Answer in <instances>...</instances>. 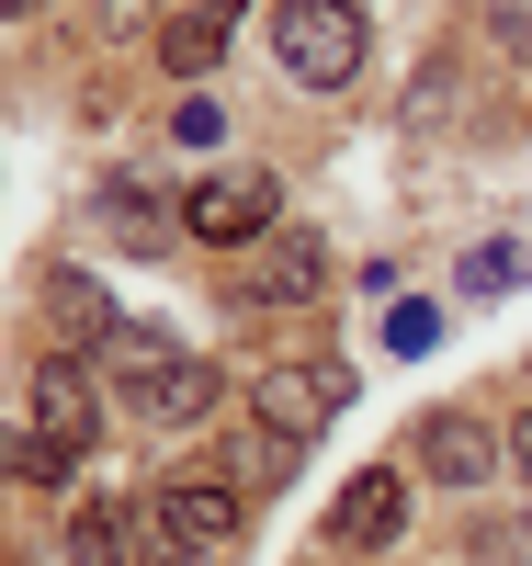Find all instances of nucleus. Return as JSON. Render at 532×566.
Instances as JSON below:
<instances>
[{
    "instance_id": "20e7f679",
    "label": "nucleus",
    "mask_w": 532,
    "mask_h": 566,
    "mask_svg": "<svg viewBox=\"0 0 532 566\" xmlns=\"http://www.w3.org/2000/svg\"><path fill=\"white\" fill-rule=\"evenodd\" d=\"M148 499H159V522H170V544L192 566H216V555L250 544V499L227 488V464H181V476H159Z\"/></svg>"
},
{
    "instance_id": "f257e3e1",
    "label": "nucleus",
    "mask_w": 532,
    "mask_h": 566,
    "mask_svg": "<svg viewBox=\"0 0 532 566\" xmlns=\"http://www.w3.org/2000/svg\"><path fill=\"white\" fill-rule=\"evenodd\" d=\"M91 363H103V386H114V408L136 419V431H205V419L227 408V374H216L205 352L159 340V328H136V317H125Z\"/></svg>"
},
{
    "instance_id": "ddd939ff",
    "label": "nucleus",
    "mask_w": 532,
    "mask_h": 566,
    "mask_svg": "<svg viewBox=\"0 0 532 566\" xmlns=\"http://www.w3.org/2000/svg\"><path fill=\"white\" fill-rule=\"evenodd\" d=\"M295 453H306V442H283L272 419H238V431H227V488H238V499H261V488L295 476Z\"/></svg>"
},
{
    "instance_id": "f03ea898",
    "label": "nucleus",
    "mask_w": 532,
    "mask_h": 566,
    "mask_svg": "<svg viewBox=\"0 0 532 566\" xmlns=\"http://www.w3.org/2000/svg\"><path fill=\"white\" fill-rule=\"evenodd\" d=\"M363 57H374L363 0H272V69L295 91H352Z\"/></svg>"
},
{
    "instance_id": "9b49d317",
    "label": "nucleus",
    "mask_w": 532,
    "mask_h": 566,
    "mask_svg": "<svg viewBox=\"0 0 532 566\" xmlns=\"http://www.w3.org/2000/svg\"><path fill=\"white\" fill-rule=\"evenodd\" d=\"M227 45H238V23L216 12V0H192V12H170V23H159V69H170L181 91H205V80L227 69Z\"/></svg>"
},
{
    "instance_id": "412c9836",
    "label": "nucleus",
    "mask_w": 532,
    "mask_h": 566,
    "mask_svg": "<svg viewBox=\"0 0 532 566\" xmlns=\"http://www.w3.org/2000/svg\"><path fill=\"white\" fill-rule=\"evenodd\" d=\"M23 12H45V0H0V23H23Z\"/></svg>"
},
{
    "instance_id": "2eb2a0df",
    "label": "nucleus",
    "mask_w": 532,
    "mask_h": 566,
    "mask_svg": "<svg viewBox=\"0 0 532 566\" xmlns=\"http://www.w3.org/2000/svg\"><path fill=\"white\" fill-rule=\"evenodd\" d=\"M69 442H45L34 431V419H23V431H12V419H0V476H12V488H69Z\"/></svg>"
},
{
    "instance_id": "aec40b11",
    "label": "nucleus",
    "mask_w": 532,
    "mask_h": 566,
    "mask_svg": "<svg viewBox=\"0 0 532 566\" xmlns=\"http://www.w3.org/2000/svg\"><path fill=\"white\" fill-rule=\"evenodd\" d=\"M510 476H521V488H532V408H521V419H510Z\"/></svg>"
},
{
    "instance_id": "1a4fd4ad",
    "label": "nucleus",
    "mask_w": 532,
    "mask_h": 566,
    "mask_svg": "<svg viewBox=\"0 0 532 566\" xmlns=\"http://www.w3.org/2000/svg\"><path fill=\"white\" fill-rule=\"evenodd\" d=\"M91 227H103L114 250L170 261L181 250V193H159V181H136V170H103V181H91Z\"/></svg>"
},
{
    "instance_id": "39448f33",
    "label": "nucleus",
    "mask_w": 532,
    "mask_h": 566,
    "mask_svg": "<svg viewBox=\"0 0 532 566\" xmlns=\"http://www.w3.org/2000/svg\"><path fill=\"white\" fill-rule=\"evenodd\" d=\"M408 464H419L430 488H465V499H476V488L510 476V431H488L476 408H430L419 431H408Z\"/></svg>"
},
{
    "instance_id": "9d476101",
    "label": "nucleus",
    "mask_w": 532,
    "mask_h": 566,
    "mask_svg": "<svg viewBox=\"0 0 532 566\" xmlns=\"http://www.w3.org/2000/svg\"><path fill=\"white\" fill-rule=\"evenodd\" d=\"M397 533H408V464L341 476V499H328V555H385Z\"/></svg>"
},
{
    "instance_id": "4468645a",
    "label": "nucleus",
    "mask_w": 532,
    "mask_h": 566,
    "mask_svg": "<svg viewBox=\"0 0 532 566\" xmlns=\"http://www.w3.org/2000/svg\"><path fill=\"white\" fill-rule=\"evenodd\" d=\"M69 566H136V544H125V488L80 499V522H69Z\"/></svg>"
},
{
    "instance_id": "f3484780",
    "label": "nucleus",
    "mask_w": 532,
    "mask_h": 566,
    "mask_svg": "<svg viewBox=\"0 0 532 566\" xmlns=\"http://www.w3.org/2000/svg\"><path fill=\"white\" fill-rule=\"evenodd\" d=\"M170 148H192V159L227 148V103H216V91H181V103H170Z\"/></svg>"
},
{
    "instance_id": "dca6fc26",
    "label": "nucleus",
    "mask_w": 532,
    "mask_h": 566,
    "mask_svg": "<svg viewBox=\"0 0 532 566\" xmlns=\"http://www.w3.org/2000/svg\"><path fill=\"white\" fill-rule=\"evenodd\" d=\"M453 283H465V295H510V283H532V250H521V239H476Z\"/></svg>"
},
{
    "instance_id": "423d86ee",
    "label": "nucleus",
    "mask_w": 532,
    "mask_h": 566,
    "mask_svg": "<svg viewBox=\"0 0 532 566\" xmlns=\"http://www.w3.org/2000/svg\"><path fill=\"white\" fill-rule=\"evenodd\" d=\"M328 272H341V261H328V239H317V227H272V239L238 261V306L295 317V306H317V295H328Z\"/></svg>"
},
{
    "instance_id": "a211bd4d",
    "label": "nucleus",
    "mask_w": 532,
    "mask_h": 566,
    "mask_svg": "<svg viewBox=\"0 0 532 566\" xmlns=\"http://www.w3.org/2000/svg\"><path fill=\"white\" fill-rule=\"evenodd\" d=\"M476 34H488L499 57H521V69H532V0H476Z\"/></svg>"
},
{
    "instance_id": "f8f14e48",
    "label": "nucleus",
    "mask_w": 532,
    "mask_h": 566,
    "mask_svg": "<svg viewBox=\"0 0 532 566\" xmlns=\"http://www.w3.org/2000/svg\"><path fill=\"white\" fill-rule=\"evenodd\" d=\"M45 328H58V352H103L125 317H114V295L91 272H45Z\"/></svg>"
},
{
    "instance_id": "7ed1b4c3",
    "label": "nucleus",
    "mask_w": 532,
    "mask_h": 566,
    "mask_svg": "<svg viewBox=\"0 0 532 566\" xmlns=\"http://www.w3.org/2000/svg\"><path fill=\"white\" fill-rule=\"evenodd\" d=\"M283 227V181L261 170V159H238V170H205L181 193V239L192 250H227V261H250L261 239Z\"/></svg>"
},
{
    "instance_id": "0eeeda50",
    "label": "nucleus",
    "mask_w": 532,
    "mask_h": 566,
    "mask_svg": "<svg viewBox=\"0 0 532 566\" xmlns=\"http://www.w3.org/2000/svg\"><path fill=\"white\" fill-rule=\"evenodd\" d=\"M23 419H34L45 442L91 453V431H103V363H91V352H45L23 374Z\"/></svg>"
},
{
    "instance_id": "6ab92c4d",
    "label": "nucleus",
    "mask_w": 532,
    "mask_h": 566,
    "mask_svg": "<svg viewBox=\"0 0 532 566\" xmlns=\"http://www.w3.org/2000/svg\"><path fill=\"white\" fill-rule=\"evenodd\" d=\"M442 328H453V317H442V306L419 295V306H397V317H385V340H397V352H430V340H442Z\"/></svg>"
},
{
    "instance_id": "6e6552de",
    "label": "nucleus",
    "mask_w": 532,
    "mask_h": 566,
    "mask_svg": "<svg viewBox=\"0 0 532 566\" xmlns=\"http://www.w3.org/2000/svg\"><path fill=\"white\" fill-rule=\"evenodd\" d=\"M341 408H352V374L341 363H272L261 386H250V419H272L283 442H317Z\"/></svg>"
}]
</instances>
